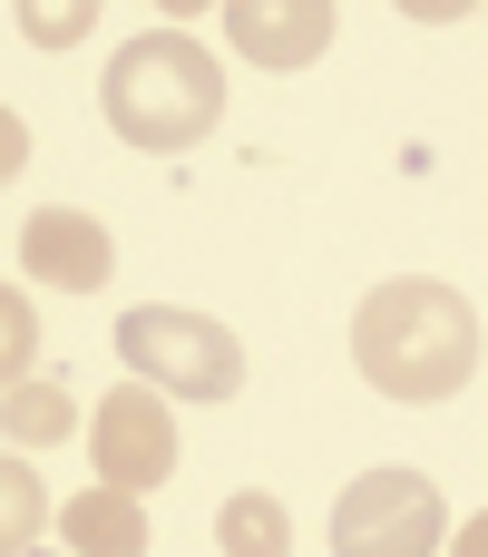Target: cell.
Masks as SVG:
<instances>
[{"label": "cell", "mask_w": 488, "mask_h": 557, "mask_svg": "<svg viewBox=\"0 0 488 557\" xmlns=\"http://www.w3.org/2000/svg\"><path fill=\"white\" fill-rule=\"evenodd\" d=\"M78 431V401H68V382H20V392H0V441H20V450H49V441H68Z\"/></svg>", "instance_id": "cell-10"}, {"label": "cell", "mask_w": 488, "mask_h": 557, "mask_svg": "<svg viewBox=\"0 0 488 557\" xmlns=\"http://www.w3.org/2000/svg\"><path fill=\"white\" fill-rule=\"evenodd\" d=\"M20 274L29 284H59V294H98L117 274V235L88 215V206H29L20 225Z\"/></svg>", "instance_id": "cell-6"}, {"label": "cell", "mask_w": 488, "mask_h": 557, "mask_svg": "<svg viewBox=\"0 0 488 557\" xmlns=\"http://www.w3.org/2000/svg\"><path fill=\"white\" fill-rule=\"evenodd\" d=\"M20 29H29V39H78V29H88V0H78V10H20Z\"/></svg>", "instance_id": "cell-13"}, {"label": "cell", "mask_w": 488, "mask_h": 557, "mask_svg": "<svg viewBox=\"0 0 488 557\" xmlns=\"http://www.w3.org/2000/svg\"><path fill=\"white\" fill-rule=\"evenodd\" d=\"M29 166V127H20V108H0V186Z\"/></svg>", "instance_id": "cell-14"}, {"label": "cell", "mask_w": 488, "mask_h": 557, "mask_svg": "<svg viewBox=\"0 0 488 557\" xmlns=\"http://www.w3.org/2000/svg\"><path fill=\"white\" fill-rule=\"evenodd\" d=\"M352 362L381 401H460L479 382V313L440 274H391L352 313Z\"/></svg>", "instance_id": "cell-1"}, {"label": "cell", "mask_w": 488, "mask_h": 557, "mask_svg": "<svg viewBox=\"0 0 488 557\" xmlns=\"http://www.w3.org/2000/svg\"><path fill=\"white\" fill-rule=\"evenodd\" d=\"M450 499L421 470H362L333 499V557H440Z\"/></svg>", "instance_id": "cell-4"}, {"label": "cell", "mask_w": 488, "mask_h": 557, "mask_svg": "<svg viewBox=\"0 0 488 557\" xmlns=\"http://www.w3.org/2000/svg\"><path fill=\"white\" fill-rule=\"evenodd\" d=\"M450 557H488V509H470V529L450 539Z\"/></svg>", "instance_id": "cell-15"}, {"label": "cell", "mask_w": 488, "mask_h": 557, "mask_svg": "<svg viewBox=\"0 0 488 557\" xmlns=\"http://www.w3.org/2000/svg\"><path fill=\"white\" fill-rule=\"evenodd\" d=\"M29 362H39V304L20 284H0V392H20Z\"/></svg>", "instance_id": "cell-12"}, {"label": "cell", "mask_w": 488, "mask_h": 557, "mask_svg": "<svg viewBox=\"0 0 488 557\" xmlns=\"http://www.w3.org/2000/svg\"><path fill=\"white\" fill-rule=\"evenodd\" d=\"M225 39L254 59V69H313L333 49V10L323 0H235L225 10Z\"/></svg>", "instance_id": "cell-7"}, {"label": "cell", "mask_w": 488, "mask_h": 557, "mask_svg": "<svg viewBox=\"0 0 488 557\" xmlns=\"http://www.w3.org/2000/svg\"><path fill=\"white\" fill-rule=\"evenodd\" d=\"M117 362H127V382H147L166 401H235L245 392V343L186 304H137L117 323Z\"/></svg>", "instance_id": "cell-3"}, {"label": "cell", "mask_w": 488, "mask_h": 557, "mask_svg": "<svg viewBox=\"0 0 488 557\" xmlns=\"http://www.w3.org/2000/svg\"><path fill=\"white\" fill-rule=\"evenodd\" d=\"M215 548H225V557H293L284 499H274V490H235V499L215 509Z\"/></svg>", "instance_id": "cell-9"}, {"label": "cell", "mask_w": 488, "mask_h": 557, "mask_svg": "<svg viewBox=\"0 0 488 557\" xmlns=\"http://www.w3.org/2000/svg\"><path fill=\"white\" fill-rule=\"evenodd\" d=\"M49 519H59V509H49L29 450H0V557H29V539H39Z\"/></svg>", "instance_id": "cell-11"}, {"label": "cell", "mask_w": 488, "mask_h": 557, "mask_svg": "<svg viewBox=\"0 0 488 557\" xmlns=\"http://www.w3.org/2000/svg\"><path fill=\"white\" fill-rule=\"evenodd\" d=\"M59 548L68 557H147V509L127 490H78L59 509Z\"/></svg>", "instance_id": "cell-8"}, {"label": "cell", "mask_w": 488, "mask_h": 557, "mask_svg": "<svg viewBox=\"0 0 488 557\" xmlns=\"http://www.w3.org/2000/svg\"><path fill=\"white\" fill-rule=\"evenodd\" d=\"M88 460H98V490H166L176 480V421H166V392L147 382H117L98 411H88Z\"/></svg>", "instance_id": "cell-5"}, {"label": "cell", "mask_w": 488, "mask_h": 557, "mask_svg": "<svg viewBox=\"0 0 488 557\" xmlns=\"http://www.w3.org/2000/svg\"><path fill=\"white\" fill-rule=\"evenodd\" d=\"M98 108H108V127H117L127 147L176 157V147H196V137L225 117V69H215V49L186 39V29H137V39L108 59V78H98Z\"/></svg>", "instance_id": "cell-2"}]
</instances>
